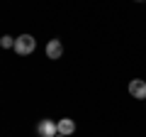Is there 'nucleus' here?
<instances>
[{
  "label": "nucleus",
  "mask_w": 146,
  "mask_h": 137,
  "mask_svg": "<svg viewBox=\"0 0 146 137\" xmlns=\"http://www.w3.org/2000/svg\"><path fill=\"white\" fill-rule=\"evenodd\" d=\"M36 49V39L32 37V34H20V37L15 39V52L20 54V56H27V54H32Z\"/></svg>",
  "instance_id": "f257e3e1"
},
{
  "label": "nucleus",
  "mask_w": 146,
  "mask_h": 137,
  "mask_svg": "<svg viewBox=\"0 0 146 137\" xmlns=\"http://www.w3.org/2000/svg\"><path fill=\"white\" fill-rule=\"evenodd\" d=\"M36 135H39V137H56L58 135V122H54V120H39V125H36Z\"/></svg>",
  "instance_id": "f03ea898"
},
{
  "label": "nucleus",
  "mask_w": 146,
  "mask_h": 137,
  "mask_svg": "<svg viewBox=\"0 0 146 137\" xmlns=\"http://www.w3.org/2000/svg\"><path fill=\"white\" fill-rule=\"evenodd\" d=\"M129 95H131V98L146 100V81L144 79H131L129 81Z\"/></svg>",
  "instance_id": "7ed1b4c3"
},
{
  "label": "nucleus",
  "mask_w": 146,
  "mask_h": 137,
  "mask_svg": "<svg viewBox=\"0 0 146 137\" xmlns=\"http://www.w3.org/2000/svg\"><path fill=\"white\" fill-rule=\"evenodd\" d=\"M61 54H63V44H61V39H49V44H46V59H61Z\"/></svg>",
  "instance_id": "20e7f679"
},
{
  "label": "nucleus",
  "mask_w": 146,
  "mask_h": 137,
  "mask_svg": "<svg viewBox=\"0 0 146 137\" xmlns=\"http://www.w3.org/2000/svg\"><path fill=\"white\" fill-rule=\"evenodd\" d=\"M73 132H76V122H73L71 118H63V120H58V135L71 137Z\"/></svg>",
  "instance_id": "39448f33"
},
{
  "label": "nucleus",
  "mask_w": 146,
  "mask_h": 137,
  "mask_svg": "<svg viewBox=\"0 0 146 137\" xmlns=\"http://www.w3.org/2000/svg\"><path fill=\"white\" fill-rule=\"evenodd\" d=\"M0 44H3V47H5V49H15V39H12L10 34H5V37L0 39Z\"/></svg>",
  "instance_id": "423d86ee"
},
{
  "label": "nucleus",
  "mask_w": 146,
  "mask_h": 137,
  "mask_svg": "<svg viewBox=\"0 0 146 137\" xmlns=\"http://www.w3.org/2000/svg\"><path fill=\"white\" fill-rule=\"evenodd\" d=\"M56 137H66V135H56Z\"/></svg>",
  "instance_id": "0eeeda50"
},
{
  "label": "nucleus",
  "mask_w": 146,
  "mask_h": 137,
  "mask_svg": "<svg viewBox=\"0 0 146 137\" xmlns=\"http://www.w3.org/2000/svg\"><path fill=\"white\" fill-rule=\"evenodd\" d=\"M136 3H141V0H136Z\"/></svg>",
  "instance_id": "6e6552de"
}]
</instances>
